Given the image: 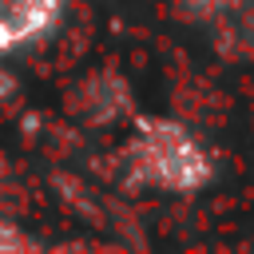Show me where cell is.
<instances>
[{
  "mask_svg": "<svg viewBox=\"0 0 254 254\" xmlns=\"http://www.w3.org/2000/svg\"><path fill=\"white\" fill-rule=\"evenodd\" d=\"M127 171L135 187L167 194H198L214 183V159L183 119L139 115L127 139Z\"/></svg>",
  "mask_w": 254,
  "mask_h": 254,
  "instance_id": "1",
  "label": "cell"
},
{
  "mask_svg": "<svg viewBox=\"0 0 254 254\" xmlns=\"http://www.w3.org/2000/svg\"><path fill=\"white\" fill-rule=\"evenodd\" d=\"M64 16L67 0H8L0 8V60L52 40Z\"/></svg>",
  "mask_w": 254,
  "mask_h": 254,
  "instance_id": "2",
  "label": "cell"
},
{
  "mask_svg": "<svg viewBox=\"0 0 254 254\" xmlns=\"http://www.w3.org/2000/svg\"><path fill=\"white\" fill-rule=\"evenodd\" d=\"M246 0H175L179 16L183 20H194V24H218V20H230L242 12Z\"/></svg>",
  "mask_w": 254,
  "mask_h": 254,
  "instance_id": "3",
  "label": "cell"
},
{
  "mask_svg": "<svg viewBox=\"0 0 254 254\" xmlns=\"http://www.w3.org/2000/svg\"><path fill=\"white\" fill-rule=\"evenodd\" d=\"M40 242L32 238V234H24L16 222H0V254H8V250H36Z\"/></svg>",
  "mask_w": 254,
  "mask_h": 254,
  "instance_id": "4",
  "label": "cell"
},
{
  "mask_svg": "<svg viewBox=\"0 0 254 254\" xmlns=\"http://www.w3.org/2000/svg\"><path fill=\"white\" fill-rule=\"evenodd\" d=\"M12 95H16V75L0 64V103H4V99H12Z\"/></svg>",
  "mask_w": 254,
  "mask_h": 254,
  "instance_id": "5",
  "label": "cell"
},
{
  "mask_svg": "<svg viewBox=\"0 0 254 254\" xmlns=\"http://www.w3.org/2000/svg\"><path fill=\"white\" fill-rule=\"evenodd\" d=\"M4 4H8V0H0V8H4Z\"/></svg>",
  "mask_w": 254,
  "mask_h": 254,
  "instance_id": "6",
  "label": "cell"
}]
</instances>
